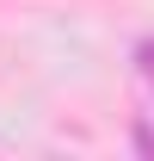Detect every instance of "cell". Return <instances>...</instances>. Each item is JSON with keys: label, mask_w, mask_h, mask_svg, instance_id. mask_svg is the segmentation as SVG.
Wrapping results in <instances>:
<instances>
[{"label": "cell", "mask_w": 154, "mask_h": 161, "mask_svg": "<svg viewBox=\"0 0 154 161\" xmlns=\"http://www.w3.org/2000/svg\"><path fill=\"white\" fill-rule=\"evenodd\" d=\"M136 68H142V80H154V37L136 43Z\"/></svg>", "instance_id": "6da1fadb"}, {"label": "cell", "mask_w": 154, "mask_h": 161, "mask_svg": "<svg viewBox=\"0 0 154 161\" xmlns=\"http://www.w3.org/2000/svg\"><path fill=\"white\" fill-rule=\"evenodd\" d=\"M136 149H142V155H154V124H148V118L136 124Z\"/></svg>", "instance_id": "7a4b0ae2"}]
</instances>
